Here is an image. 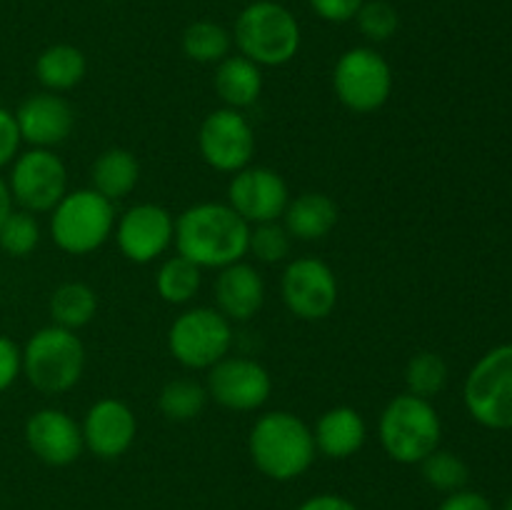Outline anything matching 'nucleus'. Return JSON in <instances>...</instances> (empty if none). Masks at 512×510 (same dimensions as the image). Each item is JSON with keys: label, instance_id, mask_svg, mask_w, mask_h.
I'll use <instances>...</instances> for the list:
<instances>
[{"label": "nucleus", "instance_id": "nucleus-5", "mask_svg": "<svg viewBox=\"0 0 512 510\" xmlns=\"http://www.w3.org/2000/svg\"><path fill=\"white\" fill-rule=\"evenodd\" d=\"M85 370L83 340L60 325H48L30 335L23 348V373L45 395L68 393Z\"/></svg>", "mask_w": 512, "mask_h": 510}, {"label": "nucleus", "instance_id": "nucleus-23", "mask_svg": "<svg viewBox=\"0 0 512 510\" xmlns=\"http://www.w3.org/2000/svg\"><path fill=\"white\" fill-rule=\"evenodd\" d=\"M90 180H93V190L113 203L133 193L140 180V163L130 150L110 148L98 155L90 168Z\"/></svg>", "mask_w": 512, "mask_h": 510}, {"label": "nucleus", "instance_id": "nucleus-10", "mask_svg": "<svg viewBox=\"0 0 512 510\" xmlns=\"http://www.w3.org/2000/svg\"><path fill=\"white\" fill-rule=\"evenodd\" d=\"M8 188L28 213H50L68 193V170L53 150L33 148L15 158Z\"/></svg>", "mask_w": 512, "mask_h": 510}, {"label": "nucleus", "instance_id": "nucleus-26", "mask_svg": "<svg viewBox=\"0 0 512 510\" xmlns=\"http://www.w3.org/2000/svg\"><path fill=\"white\" fill-rule=\"evenodd\" d=\"M203 275L195 263H190L183 255H173L160 265L158 275H155V288L158 295L170 305H185L198 295Z\"/></svg>", "mask_w": 512, "mask_h": 510}, {"label": "nucleus", "instance_id": "nucleus-39", "mask_svg": "<svg viewBox=\"0 0 512 510\" xmlns=\"http://www.w3.org/2000/svg\"><path fill=\"white\" fill-rule=\"evenodd\" d=\"M10 213H13V195H10L8 183L0 178V225H3V220L8 218Z\"/></svg>", "mask_w": 512, "mask_h": 510}, {"label": "nucleus", "instance_id": "nucleus-12", "mask_svg": "<svg viewBox=\"0 0 512 510\" xmlns=\"http://www.w3.org/2000/svg\"><path fill=\"white\" fill-rule=\"evenodd\" d=\"M280 293L295 318L325 320L338 303V278L323 260L298 258L285 268Z\"/></svg>", "mask_w": 512, "mask_h": 510}, {"label": "nucleus", "instance_id": "nucleus-38", "mask_svg": "<svg viewBox=\"0 0 512 510\" xmlns=\"http://www.w3.org/2000/svg\"><path fill=\"white\" fill-rule=\"evenodd\" d=\"M298 510H358V505L350 503V500L343 498V495L320 493L305 500Z\"/></svg>", "mask_w": 512, "mask_h": 510}, {"label": "nucleus", "instance_id": "nucleus-27", "mask_svg": "<svg viewBox=\"0 0 512 510\" xmlns=\"http://www.w3.org/2000/svg\"><path fill=\"white\" fill-rule=\"evenodd\" d=\"M233 35L213 20H195L183 33V53L195 63H220L230 55Z\"/></svg>", "mask_w": 512, "mask_h": 510}, {"label": "nucleus", "instance_id": "nucleus-6", "mask_svg": "<svg viewBox=\"0 0 512 510\" xmlns=\"http://www.w3.org/2000/svg\"><path fill=\"white\" fill-rule=\"evenodd\" d=\"M50 213H53L50 215L53 243L70 255L93 253L113 235V203L93 188L65 193Z\"/></svg>", "mask_w": 512, "mask_h": 510}, {"label": "nucleus", "instance_id": "nucleus-34", "mask_svg": "<svg viewBox=\"0 0 512 510\" xmlns=\"http://www.w3.org/2000/svg\"><path fill=\"white\" fill-rule=\"evenodd\" d=\"M20 370H23V350L8 335H0V393H5L18 380Z\"/></svg>", "mask_w": 512, "mask_h": 510}, {"label": "nucleus", "instance_id": "nucleus-15", "mask_svg": "<svg viewBox=\"0 0 512 510\" xmlns=\"http://www.w3.org/2000/svg\"><path fill=\"white\" fill-rule=\"evenodd\" d=\"M175 238V220L163 205L140 203L123 213L115 225V240L118 248L130 263H153Z\"/></svg>", "mask_w": 512, "mask_h": 510}, {"label": "nucleus", "instance_id": "nucleus-32", "mask_svg": "<svg viewBox=\"0 0 512 510\" xmlns=\"http://www.w3.org/2000/svg\"><path fill=\"white\" fill-rule=\"evenodd\" d=\"M355 23L370 43H385L398 33L400 15L388 0H365L355 15Z\"/></svg>", "mask_w": 512, "mask_h": 510}, {"label": "nucleus", "instance_id": "nucleus-18", "mask_svg": "<svg viewBox=\"0 0 512 510\" xmlns=\"http://www.w3.org/2000/svg\"><path fill=\"white\" fill-rule=\"evenodd\" d=\"M15 123L25 143L50 150L53 145L65 143L73 133L75 113L63 95L45 90L20 103L15 110Z\"/></svg>", "mask_w": 512, "mask_h": 510}, {"label": "nucleus", "instance_id": "nucleus-40", "mask_svg": "<svg viewBox=\"0 0 512 510\" xmlns=\"http://www.w3.org/2000/svg\"><path fill=\"white\" fill-rule=\"evenodd\" d=\"M503 510H512V498L508 500V503H505V508Z\"/></svg>", "mask_w": 512, "mask_h": 510}, {"label": "nucleus", "instance_id": "nucleus-21", "mask_svg": "<svg viewBox=\"0 0 512 510\" xmlns=\"http://www.w3.org/2000/svg\"><path fill=\"white\" fill-rule=\"evenodd\" d=\"M213 85L225 108H250L263 93V70L245 55H228L215 68Z\"/></svg>", "mask_w": 512, "mask_h": 510}, {"label": "nucleus", "instance_id": "nucleus-30", "mask_svg": "<svg viewBox=\"0 0 512 510\" xmlns=\"http://www.w3.org/2000/svg\"><path fill=\"white\" fill-rule=\"evenodd\" d=\"M423 478L430 488L440 490V493H458L465 488L470 478V470L460 455L450 453V450H433L428 458L423 460Z\"/></svg>", "mask_w": 512, "mask_h": 510}, {"label": "nucleus", "instance_id": "nucleus-20", "mask_svg": "<svg viewBox=\"0 0 512 510\" xmlns=\"http://www.w3.org/2000/svg\"><path fill=\"white\" fill-rule=\"evenodd\" d=\"M315 448L323 453L325 458L345 460L350 455L358 453L368 438V425H365L363 415L350 405H338L320 415L318 425L313 430Z\"/></svg>", "mask_w": 512, "mask_h": 510}, {"label": "nucleus", "instance_id": "nucleus-25", "mask_svg": "<svg viewBox=\"0 0 512 510\" xmlns=\"http://www.w3.org/2000/svg\"><path fill=\"white\" fill-rule=\"evenodd\" d=\"M95 310H98V295L85 283H63L50 295L53 325L73 330V333L95 318Z\"/></svg>", "mask_w": 512, "mask_h": 510}, {"label": "nucleus", "instance_id": "nucleus-16", "mask_svg": "<svg viewBox=\"0 0 512 510\" xmlns=\"http://www.w3.org/2000/svg\"><path fill=\"white\" fill-rule=\"evenodd\" d=\"M25 443L40 463L53 468L75 463L85 448L80 425L58 408H43L30 415L25 423Z\"/></svg>", "mask_w": 512, "mask_h": 510}, {"label": "nucleus", "instance_id": "nucleus-11", "mask_svg": "<svg viewBox=\"0 0 512 510\" xmlns=\"http://www.w3.org/2000/svg\"><path fill=\"white\" fill-rule=\"evenodd\" d=\"M198 148L210 168L220 173H238L248 168L255 153L253 125L240 110H213L200 125Z\"/></svg>", "mask_w": 512, "mask_h": 510}, {"label": "nucleus", "instance_id": "nucleus-35", "mask_svg": "<svg viewBox=\"0 0 512 510\" xmlns=\"http://www.w3.org/2000/svg\"><path fill=\"white\" fill-rule=\"evenodd\" d=\"M363 3L365 0H308L313 13L318 18L328 20V23H348V20H355V15H358Z\"/></svg>", "mask_w": 512, "mask_h": 510}, {"label": "nucleus", "instance_id": "nucleus-36", "mask_svg": "<svg viewBox=\"0 0 512 510\" xmlns=\"http://www.w3.org/2000/svg\"><path fill=\"white\" fill-rule=\"evenodd\" d=\"M20 143H23V138H20L18 123H15V113H10L8 108H0V168L13 163Z\"/></svg>", "mask_w": 512, "mask_h": 510}, {"label": "nucleus", "instance_id": "nucleus-8", "mask_svg": "<svg viewBox=\"0 0 512 510\" xmlns=\"http://www.w3.org/2000/svg\"><path fill=\"white\" fill-rule=\"evenodd\" d=\"M465 405L480 425L512 428V345L488 350L465 380Z\"/></svg>", "mask_w": 512, "mask_h": 510}, {"label": "nucleus", "instance_id": "nucleus-24", "mask_svg": "<svg viewBox=\"0 0 512 510\" xmlns=\"http://www.w3.org/2000/svg\"><path fill=\"white\" fill-rule=\"evenodd\" d=\"M85 70H88V63H85L83 50L68 43L50 45L35 60V75L50 93L73 90L75 85L83 83Z\"/></svg>", "mask_w": 512, "mask_h": 510}, {"label": "nucleus", "instance_id": "nucleus-4", "mask_svg": "<svg viewBox=\"0 0 512 510\" xmlns=\"http://www.w3.org/2000/svg\"><path fill=\"white\" fill-rule=\"evenodd\" d=\"M378 435L388 458L415 465L438 450L443 423L430 400L403 393L395 395L380 413Z\"/></svg>", "mask_w": 512, "mask_h": 510}, {"label": "nucleus", "instance_id": "nucleus-14", "mask_svg": "<svg viewBox=\"0 0 512 510\" xmlns=\"http://www.w3.org/2000/svg\"><path fill=\"white\" fill-rule=\"evenodd\" d=\"M208 398L228 410H258L273 393V378L268 370L250 358H228L208 370Z\"/></svg>", "mask_w": 512, "mask_h": 510}, {"label": "nucleus", "instance_id": "nucleus-9", "mask_svg": "<svg viewBox=\"0 0 512 510\" xmlns=\"http://www.w3.org/2000/svg\"><path fill=\"white\" fill-rule=\"evenodd\" d=\"M333 90L353 113H375L393 93V70L375 48H350L335 63Z\"/></svg>", "mask_w": 512, "mask_h": 510}, {"label": "nucleus", "instance_id": "nucleus-17", "mask_svg": "<svg viewBox=\"0 0 512 510\" xmlns=\"http://www.w3.org/2000/svg\"><path fill=\"white\" fill-rule=\"evenodd\" d=\"M85 448L100 460H115L130 450L138 435V420L128 403L115 398H103L93 403L85 413L83 425Z\"/></svg>", "mask_w": 512, "mask_h": 510}, {"label": "nucleus", "instance_id": "nucleus-2", "mask_svg": "<svg viewBox=\"0 0 512 510\" xmlns=\"http://www.w3.org/2000/svg\"><path fill=\"white\" fill-rule=\"evenodd\" d=\"M248 450L260 473L283 483L300 478L318 453L313 430L288 410L260 415L250 430Z\"/></svg>", "mask_w": 512, "mask_h": 510}, {"label": "nucleus", "instance_id": "nucleus-19", "mask_svg": "<svg viewBox=\"0 0 512 510\" xmlns=\"http://www.w3.org/2000/svg\"><path fill=\"white\" fill-rule=\"evenodd\" d=\"M215 303L230 323L255 318L265 303V280L250 263H233L220 270L215 280Z\"/></svg>", "mask_w": 512, "mask_h": 510}, {"label": "nucleus", "instance_id": "nucleus-7", "mask_svg": "<svg viewBox=\"0 0 512 510\" xmlns=\"http://www.w3.org/2000/svg\"><path fill=\"white\" fill-rule=\"evenodd\" d=\"M233 348V325L218 308H190L173 320L168 350L183 368L210 370Z\"/></svg>", "mask_w": 512, "mask_h": 510}, {"label": "nucleus", "instance_id": "nucleus-37", "mask_svg": "<svg viewBox=\"0 0 512 510\" xmlns=\"http://www.w3.org/2000/svg\"><path fill=\"white\" fill-rule=\"evenodd\" d=\"M438 510H493L490 500L485 495L475 493V490H458V493H450L448 498L440 503Z\"/></svg>", "mask_w": 512, "mask_h": 510}, {"label": "nucleus", "instance_id": "nucleus-31", "mask_svg": "<svg viewBox=\"0 0 512 510\" xmlns=\"http://www.w3.org/2000/svg\"><path fill=\"white\" fill-rule=\"evenodd\" d=\"M40 243V225L28 210H13L0 225V250L10 258H28Z\"/></svg>", "mask_w": 512, "mask_h": 510}, {"label": "nucleus", "instance_id": "nucleus-22", "mask_svg": "<svg viewBox=\"0 0 512 510\" xmlns=\"http://www.w3.org/2000/svg\"><path fill=\"white\" fill-rule=\"evenodd\" d=\"M285 230L295 240H320L338 225V205L325 193H303L283 213Z\"/></svg>", "mask_w": 512, "mask_h": 510}, {"label": "nucleus", "instance_id": "nucleus-1", "mask_svg": "<svg viewBox=\"0 0 512 510\" xmlns=\"http://www.w3.org/2000/svg\"><path fill=\"white\" fill-rule=\"evenodd\" d=\"M250 225L228 203L190 205L175 220L178 255L203 268L223 270L248 255Z\"/></svg>", "mask_w": 512, "mask_h": 510}, {"label": "nucleus", "instance_id": "nucleus-13", "mask_svg": "<svg viewBox=\"0 0 512 510\" xmlns=\"http://www.w3.org/2000/svg\"><path fill=\"white\" fill-rule=\"evenodd\" d=\"M288 203V183L278 170L265 168V165H248L233 173L228 185V205L248 225L283 218Z\"/></svg>", "mask_w": 512, "mask_h": 510}, {"label": "nucleus", "instance_id": "nucleus-28", "mask_svg": "<svg viewBox=\"0 0 512 510\" xmlns=\"http://www.w3.org/2000/svg\"><path fill=\"white\" fill-rule=\"evenodd\" d=\"M208 403V388L190 378L170 380L163 385L158 395L160 413L175 423H188V420L198 418Z\"/></svg>", "mask_w": 512, "mask_h": 510}, {"label": "nucleus", "instance_id": "nucleus-29", "mask_svg": "<svg viewBox=\"0 0 512 510\" xmlns=\"http://www.w3.org/2000/svg\"><path fill=\"white\" fill-rule=\"evenodd\" d=\"M405 385H408L410 395L425 400L443 393V388L448 385V363L443 360V355L433 353V350L415 353L405 365Z\"/></svg>", "mask_w": 512, "mask_h": 510}, {"label": "nucleus", "instance_id": "nucleus-3", "mask_svg": "<svg viewBox=\"0 0 512 510\" xmlns=\"http://www.w3.org/2000/svg\"><path fill=\"white\" fill-rule=\"evenodd\" d=\"M233 40L240 55L260 68H280L298 55L303 33L295 15L275 0H255L240 10Z\"/></svg>", "mask_w": 512, "mask_h": 510}, {"label": "nucleus", "instance_id": "nucleus-33", "mask_svg": "<svg viewBox=\"0 0 512 510\" xmlns=\"http://www.w3.org/2000/svg\"><path fill=\"white\" fill-rule=\"evenodd\" d=\"M290 240L293 238L278 220L250 225L248 253H253L260 263H280L290 255Z\"/></svg>", "mask_w": 512, "mask_h": 510}]
</instances>
